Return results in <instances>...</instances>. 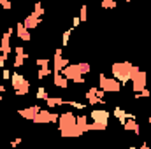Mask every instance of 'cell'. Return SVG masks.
<instances>
[{"label":"cell","instance_id":"cell-1","mask_svg":"<svg viewBox=\"0 0 151 149\" xmlns=\"http://www.w3.org/2000/svg\"><path fill=\"white\" fill-rule=\"evenodd\" d=\"M58 130L62 137L65 139H79L84 135V132L77 126L76 123V114L74 112H62L58 119Z\"/></svg>","mask_w":151,"mask_h":149},{"label":"cell","instance_id":"cell-2","mask_svg":"<svg viewBox=\"0 0 151 149\" xmlns=\"http://www.w3.org/2000/svg\"><path fill=\"white\" fill-rule=\"evenodd\" d=\"M139 72H141V69L137 65H132L130 62H114L111 65V74L121 86L128 84Z\"/></svg>","mask_w":151,"mask_h":149},{"label":"cell","instance_id":"cell-3","mask_svg":"<svg viewBox=\"0 0 151 149\" xmlns=\"http://www.w3.org/2000/svg\"><path fill=\"white\" fill-rule=\"evenodd\" d=\"M11 86L14 90L16 97H27L30 93V82L23 74H19L18 70H14L11 74Z\"/></svg>","mask_w":151,"mask_h":149},{"label":"cell","instance_id":"cell-4","mask_svg":"<svg viewBox=\"0 0 151 149\" xmlns=\"http://www.w3.org/2000/svg\"><path fill=\"white\" fill-rule=\"evenodd\" d=\"M121 84L114 79V77H107L104 74H99V90H102L104 93H118L121 91Z\"/></svg>","mask_w":151,"mask_h":149},{"label":"cell","instance_id":"cell-5","mask_svg":"<svg viewBox=\"0 0 151 149\" xmlns=\"http://www.w3.org/2000/svg\"><path fill=\"white\" fill-rule=\"evenodd\" d=\"M62 75L67 79V81H72L74 84H84V75H81L79 69H77V63H70L69 67H65L62 70Z\"/></svg>","mask_w":151,"mask_h":149},{"label":"cell","instance_id":"cell-6","mask_svg":"<svg viewBox=\"0 0 151 149\" xmlns=\"http://www.w3.org/2000/svg\"><path fill=\"white\" fill-rule=\"evenodd\" d=\"M58 119H60V114H58V112L42 109V111L34 117V123H35V125H49V123L55 125V123H58Z\"/></svg>","mask_w":151,"mask_h":149},{"label":"cell","instance_id":"cell-7","mask_svg":"<svg viewBox=\"0 0 151 149\" xmlns=\"http://www.w3.org/2000/svg\"><path fill=\"white\" fill-rule=\"evenodd\" d=\"M69 65H70V62H69V58H65L62 54V47H56L55 49V56H53V72L55 74H62V70L65 67H69Z\"/></svg>","mask_w":151,"mask_h":149},{"label":"cell","instance_id":"cell-8","mask_svg":"<svg viewBox=\"0 0 151 149\" xmlns=\"http://www.w3.org/2000/svg\"><path fill=\"white\" fill-rule=\"evenodd\" d=\"M14 34V28H5V32L2 34V39H0V54H5L9 56L12 53V46H11V37Z\"/></svg>","mask_w":151,"mask_h":149},{"label":"cell","instance_id":"cell-9","mask_svg":"<svg viewBox=\"0 0 151 149\" xmlns=\"http://www.w3.org/2000/svg\"><path fill=\"white\" fill-rule=\"evenodd\" d=\"M109 117H111V112L106 111V109H93L90 112V119L93 123H100V125H107L109 126Z\"/></svg>","mask_w":151,"mask_h":149},{"label":"cell","instance_id":"cell-10","mask_svg":"<svg viewBox=\"0 0 151 149\" xmlns=\"http://www.w3.org/2000/svg\"><path fill=\"white\" fill-rule=\"evenodd\" d=\"M146 81H148L146 70H141L139 74L132 79V91L134 93H141L142 90H146Z\"/></svg>","mask_w":151,"mask_h":149},{"label":"cell","instance_id":"cell-11","mask_svg":"<svg viewBox=\"0 0 151 149\" xmlns=\"http://www.w3.org/2000/svg\"><path fill=\"white\" fill-rule=\"evenodd\" d=\"M42 111V107L37 105V104H34V105H30V107H25V109H19L18 114L23 117V119H28V121H34V117L37 116L39 112Z\"/></svg>","mask_w":151,"mask_h":149},{"label":"cell","instance_id":"cell-12","mask_svg":"<svg viewBox=\"0 0 151 149\" xmlns=\"http://www.w3.org/2000/svg\"><path fill=\"white\" fill-rule=\"evenodd\" d=\"M40 23H42V18H35L34 14H27V18L23 19V25H25V28H27L28 32L34 30V28H37Z\"/></svg>","mask_w":151,"mask_h":149},{"label":"cell","instance_id":"cell-13","mask_svg":"<svg viewBox=\"0 0 151 149\" xmlns=\"http://www.w3.org/2000/svg\"><path fill=\"white\" fill-rule=\"evenodd\" d=\"M97 90H99L97 86H91V88L86 91V95H84V97H86V102H88V105H91V107H93V105H99V104H102V102L97 98Z\"/></svg>","mask_w":151,"mask_h":149},{"label":"cell","instance_id":"cell-14","mask_svg":"<svg viewBox=\"0 0 151 149\" xmlns=\"http://www.w3.org/2000/svg\"><path fill=\"white\" fill-rule=\"evenodd\" d=\"M16 35H18V39H19V40H23V42H28V40L32 39V35H30V32H28V30L25 28L23 21L16 25Z\"/></svg>","mask_w":151,"mask_h":149},{"label":"cell","instance_id":"cell-15","mask_svg":"<svg viewBox=\"0 0 151 149\" xmlns=\"http://www.w3.org/2000/svg\"><path fill=\"white\" fill-rule=\"evenodd\" d=\"M123 130H127V132H134L135 135H141V128H139L137 119H127V123L123 125Z\"/></svg>","mask_w":151,"mask_h":149},{"label":"cell","instance_id":"cell-16","mask_svg":"<svg viewBox=\"0 0 151 149\" xmlns=\"http://www.w3.org/2000/svg\"><path fill=\"white\" fill-rule=\"evenodd\" d=\"M53 84L56 88H62V90H67L69 88V81L62 74H55V72H53Z\"/></svg>","mask_w":151,"mask_h":149},{"label":"cell","instance_id":"cell-17","mask_svg":"<svg viewBox=\"0 0 151 149\" xmlns=\"http://www.w3.org/2000/svg\"><path fill=\"white\" fill-rule=\"evenodd\" d=\"M111 114H113L114 117L118 119V123H119L121 126L127 123V114H128V112L125 111V109H121V107H114V111L111 112Z\"/></svg>","mask_w":151,"mask_h":149},{"label":"cell","instance_id":"cell-18","mask_svg":"<svg viewBox=\"0 0 151 149\" xmlns=\"http://www.w3.org/2000/svg\"><path fill=\"white\" fill-rule=\"evenodd\" d=\"M46 104H47V107H49V109H55V107L65 105V104H67V100H63V98H58V97H49V98L46 100Z\"/></svg>","mask_w":151,"mask_h":149},{"label":"cell","instance_id":"cell-19","mask_svg":"<svg viewBox=\"0 0 151 149\" xmlns=\"http://www.w3.org/2000/svg\"><path fill=\"white\" fill-rule=\"evenodd\" d=\"M76 123H77V126H79L84 133L88 132V123H90V121H88V116H84V114H77V116H76Z\"/></svg>","mask_w":151,"mask_h":149},{"label":"cell","instance_id":"cell-20","mask_svg":"<svg viewBox=\"0 0 151 149\" xmlns=\"http://www.w3.org/2000/svg\"><path fill=\"white\" fill-rule=\"evenodd\" d=\"M35 98L42 100V102H46V100L49 98V93H47V90H46L44 86H39L37 88V91H35Z\"/></svg>","mask_w":151,"mask_h":149},{"label":"cell","instance_id":"cell-21","mask_svg":"<svg viewBox=\"0 0 151 149\" xmlns=\"http://www.w3.org/2000/svg\"><path fill=\"white\" fill-rule=\"evenodd\" d=\"M47 75H53V69H51V67H42V69H39V72H37V79L39 81L46 79Z\"/></svg>","mask_w":151,"mask_h":149},{"label":"cell","instance_id":"cell-22","mask_svg":"<svg viewBox=\"0 0 151 149\" xmlns=\"http://www.w3.org/2000/svg\"><path fill=\"white\" fill-rule=\"evenodd\" d=\"M65 105H69V107H72V109H77V111H84V109H86V104L77 102V100H67Z\"/></svg>","mask_w":151,"mask_h":149},{"label":"cell","instance_id":"cell-23","mask_svg":"<svg viewBox=\"0 0 151 149\" xmlns=\"http://www.w3.org/2000/svg\"><path fill=\"white\" fill-rule=\"evenodd\" d=\"M77 69H79L81 75L90 74V72H91V65H90V63H86V62H79V63H77Z\"/></svg>","mask_w":151,"mask_h":149},{"label":"cell","instance_id":"cell-24","mask_svg":"<svg viewBox=\"0 0 151 149\" xmlns=\"http://www.w3.org/2000/svg\"><path fill=\"white\" fill-rule=\"evenodd\" d=\"M32 14H34L35 18H42V14H44V7H42L40 2H35V4H34V11H32Z\"/></svg>","mask_w":151,"mask_h":149},{"label":"cell","instance_id":"cell-25","mask_svg":"<svg viewBox=\"0 0 151 149\" xmlns=\"http://www.w3.org/2000/svg\"><path fill=\"white\" fill-rule=\"evenodd\" d=\"M70 34H72V30H70V28L62 32V47L69 46V42H70Z\"/></svg>","mask_w":151,"mask_h":149},{"label":"cell","instance_id":"cell-26","mask_svg":"<svg viewBox=\"0 0 151 149\" xmlns=\"http://www.w3.org/2000/svg\"><path fill=\"white\" fill-rule=\"evenodd\" d=\"M100 5H102V9H116L118 7V2L116 0H102Z\"/></svg>","mask_w":151,"mask_h":149},{"label":"cell","instance_id":"cell-27","mask_svg":"<svg viewBox=\"0 0 151 149\" xmlns=\"http://www.w3.org/2000/svg\"><path fill=\"white\" fill-rule=\"evenodd\" d=\"M79 21H81V23H86V21H88V7H86V5H81V11H79Z\"/></svg>","mask_w":151,"mask_h":149},{"label":"cell","instance_id":"cell-28","mask_svg":"<svg viewBox=\"0 0 151 149\" xmlns=\"http://www.w3.org/2000/svg\"><path fill=\"white\" fill-rule=\"evenodd\" d=\"M35 65H37L39 69H42V67H51V60H49V58H37V60H35Z\"/></svg>","mask_w":151,"mask_h":149},{"label":"cell","instance_id":"cell-29","mask_svg":"<svg viewBox=\"0 0 151 149\" xmlns=\"http://www.w3.org/2000/svg\"><path fill=\"white\" fill-rule=\"evenodd\" d=\"M25 62H27V60H25L23 56H14V63H12V67H14V69H19V67L25 65Z\"/></svg>","mask_w":151,"mask_h":149},{"label":"cell","instance_id":"cell-30","mask_svg":"<svg viewBox=\"0 0 151 149\" xmlns=\"http://www.w3.org/2000/svg\"><path fill=\"white\" fill-rule=\"evenodd\" d=\"M0 7L5 9V11H11L12 9V2L11 0H0Z\"/></svg>","mask_w":151,"mask_h":149},{"label":"cell","instance_id":"cell-31","mask_svg":"<svg viewBox=\"0 0 151 149\" xmlns=\"http://www.w3.org/2000/svg\"><path fill=\"white\" fill-rule=\"evenodd\" d=\"M11 74H12L11 70H7V69H4V70H2V74H0V77H2L4 81H11Z\"/></svg>","mask_w":151,"mask_h":149},{"label":"cell","instance_id":"cell-32","mask_svg":"<svg viewBox=\"0 0 151 149\" xmlns=\"http://www.w3.org/2000/svg\"><path fill=\"white\" fill-rule=\"evenodd\" d=\"M19 144H21V137H16V139H12V140H11V148H12V149H16Z\"/></svg>","mask_w":151,"mask_h":149},{"label":"cell","instance_id":"cell-33","mask_svg":"<svg viewBox=\"0 0 151 149\" xmlns=\"http://www.w3.org/2000/svg\"><path fill=\"white\" fill-rule=\"evenodd\" d=\"M79 25H81V21H79V16H74V19H72V28H70V30H76Z\"/></svg>","mask_w":151,"mask_h":149},{"label":"cell","instance_id":"cell-34","mask_svg":"<svg viewBox=\"0 0 151 149\" xmlns=\"http://www.w3.org/2000/svg\"><path fill=\"white\" fill-rule=\"evenodd\" d=\"M137 149H151V148L148 146V144H146V142H142V144H141V146H139Z\"/></svg>","mask_w":151,"mask_h":149},{"label":"cell","instance_id":"cell-35","mask_svg":"<svg viewBox=\"0 0 151 149\" xmlns=\"http://www.w3.org/2000/svg\"><path fill=\"white\" fill-rule=\"evenodd\" d=\"M5 91H7V88H5V84H0V93H2V95H4V93H5Z\"/></svg>","mask_w":151,"mask_h":149},{"label":"cell","instance_id":"cell-36","mask_svg":"<svg viewBox=\"0 0 151 149\" xmlns=\"http://www.w3.org/2000/svg\"><path fill=\"white\" fill-rule=\"evenodd\" d=\"M2 100H4V95H2V93H0V102H2Z\"/></svg>","mask_w":151,"mask_h":149},{"label":"cell","instance_id":"cell-37","mask_svg":"<svg viewBox=\"0 0 151 149\" xmlns=\"http://www.w3.org/2000/svg\"><path fill=\"white\" fill-rule=\"evenodd\" d=\"M128 149H137V148H135V146H130V148H128Z\"/></svg>","mask_w":151,"mask_h":149},{"label":"cell","instance_id":"cell-38","mask_svg":"<svg viewBox=\"0 0 151 149\" xmlns=\"http://www.w3.org/2000/svg\"><path fill=\"white\" fill-rule=\"evenodd\" d=\"M148 121H150V125H151V116H150V119H148Z\"/></svg>","mask_w":151,"mask_h":149},{"label":"cell","instance_id":"cell-39","mask_svg":"<svg viewBox=\"0 0 151 149\" xmlns=\"http://www.w3.org/2000/svg\"><path fill=\"white\" fill-rule=\"evenodd\" d=\"M150 53H151V49H150Z\"/></svg>","mask_w":151,"mask_h":149},{"label":"cell","instance_id":"cell-40","mask_svg":"<svg viewBox=\"0 0 151 149\" xmlns=\"http://www.w3.org/2000/svg\"><path fill=\"white\" fill-rule=\"evenodd\" d=\"M0 79H2V77H0Z\"/></svg>","mask_w":151,"mask_h":149}]
</instances>
